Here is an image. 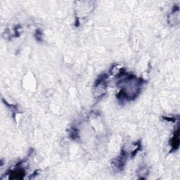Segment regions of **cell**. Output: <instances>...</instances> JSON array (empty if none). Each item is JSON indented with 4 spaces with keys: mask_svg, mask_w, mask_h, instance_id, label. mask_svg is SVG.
<instances>
[{
    "mask_svg": "<svg viewBox=\"0 0 180 180\" xmlns=\"http://www.w3.org/2000/svg\"><path fill=\"white\" fill-rule=\"evenodd\" d=\"M179 130H177L175 135L174 136L173 139L171 140V146L173 150L177 149L179 147Z\"/></svg>",
    "mask_w": 180,
    "mask_h": 180,
    "instance_id": "cell-1",
    "label": "cell"
}]
</instances>
